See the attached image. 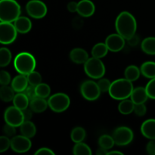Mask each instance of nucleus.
I'll use <instances>...</instances> for the list:
<instances>
[{
    "label": "nucleus",
    "instance_id": "obj_1",
    "mask_svg": "<svg viewBox=\"0 0 155 155\" xmlns=\"http://www.w3.org/2000/svg\"><path fill=\"white\" fill-rule=\"evenodd\" d=\"M117 33L122 36L126 40H129L136 35L137 23L135 17L128 12H123L115 21Z\"/></svg>",
    "mask_w": 155,
    "mask_h": 155
},
{
    "label": "nucleus",
    "instance_id": "obj_2",
    "mask_svg": "<svg viewBox=\"0 0 155 155\" xmlns=\"http://www.w3.org/2000/svg\"><path fill=\"white\" fill-rule=\"evenodd\" d=\"M133 89V82L126 78L118 79L112 82L108 92L112 98L122 101L131 96Z\"/></svg>",
    "mask_w": 155,
    "mask_h": 155
},
{
    "label": "nucleus",
    "instance_id": "obj_3",
    "mask_svg": "<svg viewBox=\"0 0 155 155\" xmlns=\"http://www.w3.org/2000/svg\"><path fill=\"white\" fill-rule=\"evenodd\" d=\"M21 8L15 0H1L0 1V21L15 22L20 17Z\"/></svg>",
    "mask_w": 155,
    "mask_h": 155
},
{
    "label": "nucleus",
    "instance_id": "obj_4",
    "mask_svg": "<svg viewBox=\"0 0 155 155\" xmlns=\"http://www.w3.org/2000/svg\"><path fill=\"white\" fill-rule=\"evenodd\" d=\"M36 66V61L33 54L27 51H23L17 54L14 60V67L17 72L20 74L28 75L33 71Z\"/></svg>",
    "mask_w": 155,
    "mask_h": 155
},
{
    "label": "nucleus",
    "instance_id": "obj_5",
    "mask_svg": "<svg viewBox=\"0 0 155 155\" xmlns=\"http://www.w3.org/2000/svg\"><path fill=\"white\" fill-rule=\"evenodd\" d=\"M84 71L88 77L92 79H101L105 74V67L101 58H89L84 64Z\"/></svg>",
    "mask_w": 155,
    "mask_h": 155
},
{
    "label": "nucleus",
    "instance_id": "obj_6",
    "mask_svg": "<svg viewBox=\"0 0 155 155\" xmlns=\"http://www.w3.org/2000/svg\"><path fill=\"white\" fill-rule=\"evenodd\" d=\"M48 107L55 113H61L69 107L71 100L67 94L59 92L49 97L48 100Z\"/></svg>",
    "mask_w": 155,
    "mask_h": 155
},
{
    "label": "nucleus",
    "instance_id": "obj_7",
    "mask_svg": "<svg viewBox=\"0 0 155 155\" xmlns=\"http://www.w3.org/2000/svg\"><path fill=\"white\" fill-rule=\"evenodd\" d=\"M80 92L82 96L87 101H95L99 98L101 92L98 83L92 80H86L82 83Z\"/></svg>",
    "mask_w": 155,
    "mask_h": 155
},
{
    "label": "nucleus",
    "instance_id": "obj_8",
    "mask_svg": "<svg viewBox=\"0 0 155 155\" xmlns=\"http://www.w3.org/2000/svg\"><path fill=\"white\" fill-rule=\"evenodd\" d=\"M115 145L118 146H125L131 143L134 138V134L131 129L127 127H120L114 131L113 135Z\"/></svg>",
    "mask_w": 155,
    "mask_h": 155
},
{
    "label": "nucleus",
    "instance_id": "obj_9",
    "mask_svg": "<svg viewBox=\"0 0 155 155\" xmlns=\"http://www.w3.org/2000/svg\"><path fill=\"white\" fill-rule=\"evenodd\" d=\"M18 33L12 23H0V42L3 45L12 43L16 39Z\"/></svg>",
    "mask_w": 155,
    "mask_h": 155
},
{
    "label": "nucleus",
    "instance_id": "obj_10",
    "mask_svg": "<svg viewBox=\"0 0 155 155\" xmlns=\"http://www.w3.org/2000/svg\"><path fill=\"white\" fill-rule=\"evenodd\" d=\"M26 10L29 16L35 19H41L47 14V7L40 0H30L26 5Z\"/></svg>",
    "mask_w": 155,
    "mask_h": 155
},
{
    "label": "nucleus",
    "instance_id": "obj_11",
    "mask_svg": "<svg viewBox=\"0 0 155 155\" xmlns=\"http://www.w3.org/2000/svg\"><path fill=\"white\" fill-rule=\"evenodd\" d=\"M4 120L6 124L15 127H21V124L25 121L22 110L15 106H11L6 109L4 114Z\"/></svg>",
    "mask_w": 155,
    "mask_h": 155
},
{
    "label": "nucleus",
    "instance_id": "obj_12",
    "mask_svg": "<svg viewBox=\"0 0 155 155\" xmlns=\"http://www.w3.org/2000/svg\"><path fill=\"white\" fill-rule=\"evenodd\" d=\"M32 142L30 138L23 136H15L11 139V148L15 152L24 153L31 148Z\"/></svg>",
    "mask_w": 155,
    "mask_h": 155
},
{
    "label": "nucleus",
    "instance_id": "obj_13",
    "mask_svg": "<svg viewBox=\"0 0 155 155\" xmlns=\"http://www.w3.org/2000/svg\"><path fill=\"white\" fill-rule=\"evenodd\" d=\"M105 44L109 51L118 52L125 46V39L118 33H113L106 38Z\"/></svg>",
    "mask_w": 155,
    "mask_h": 155
},
{
    "label": "nucleus",
    "instance_id": "obj_14",
    "mask_svg": "<svg viewBox=\"0 0 155 155\" xmlns=\"http://www.w3.org/2000/svg\"><path fill=\"white\" fill-rule=\"evenodd\" d=\"M95 7L91 0H81L78 2L77 13L83 18H89L95 13Z\"/></svg>",
    "mask_w": 155,
    "mask_h": 155
},
{
    "label": "nucleus",
    "instance_id": "obj_15",
    "mask_svg": "<svg viewBox=\"0 0 155 155\" xmlns=\"http://www.w3.org/2000/svg\"><path fill=\"white\" fill-rule=\"evenodd\" d=\"M141 133L144 137L150 140H155V119L144 121L141 126Z\"/></svg>",
    "mask_w": 155,
    "mask_h": 155
},
{
    "label": "nucleus",
    "instance_id": "obj_16",
    "mask_svg": "<svg viewBox=\"0 0 155 155\" xmlns=\"http://www.w3.org/2000/svg\"><path fill=\"white\" fill-rule=\"evenodd\" d=\"M70 58L74 63L82 64L86 63L89 58V54L86 50L81 48H76L70 53Z\"/></svg>",
    "mask_w": 155,
    "mask_h": 155
},
{
    "label": "nucleus",
    "instance_id": "obj_17",
    "mask_svg": "<svg viewBox=\"0 0 155 155\" xmlns=\"http://www.w3.org/2000/svg\"><path fill=\"white\" fill-rule=\"evenodd\" d=\"M15 28L19 33L25 34L27 33L32 28V22L27 17L20 16L14 22Z\"/></svg>",
    "mask_w": 155,
    "mask_h": 155
},
{
    "label": "nucleus",
    "instance_id": "obj_18",
    "mask_svg": "<svg viewBox=\"0 0 155 155\" xmlns=\"http://www.w3.org/2000/svg\"><path fill=\"white\" fill-rule=\"evenodd\" d=\"M28 85L29 83L27 76L24 74L16 76L11 82V86L16 92H23Z\"/></svg>",
    "mask_w": 155,
    "mask_h": 155
},
{
    "label": "nucleus",
    "instance_id": "obj_19",
    "mask_svg": "<svg viewBox=\"0 0 155 155\" xmlns=\"http://www.w3.org/2000/svg\"><path fill=\"white\" fill-rule=\"evenodd\" d=\"M130 98L134 104H142V103L146 102L149 97L147 94L145 88L137 87L133 89Z\"/></svg>",
    "mask_w": 155,
    "mask_h": 155
},
{
    "label": "nucleus",
    "instance_id": "obj_20",
    "mask_svg": "<svg viewBox=\"0 0 155 155\" xmlns=\"http://www.w3.org/2000/svg\"><path fill=\"white\" fill-rule=\"evenodd\" d=\"M48 106V101L41 97H36L30 101V107L34 113H42L46 110Z\"/></svg>",
    "mask_w": 155,
    "mask_h": 155
},
{
    "label": "nucleus",
    "instance_id": "obj_21",
    "mask_svg": "<svg viewBox=\"0 0 155 155\" xmlns=\"http://www.w3.org/2000/svg\"><path fill=\"white\" fill-rule=\"evenodd\" d=\"M21 135L27 138H33L36 133V127L35 124L30 120L24 121L20 127Z\"/></svg>",
    "mask_w": 155,
    "mask_h": 155
},
{
    "label": "nucleus",
    "instance_id": "obj_22",
    "mask_svg": "<svg viewBox=\"0 0 155 155\" xmlns=\"http://www.w3.org/2000/svg\"><path fill=\"white\" fill-rule=\"evenodd\" d=\"M12 101L14 106L21 110H24L30 106V100L24 92H18Z\"/></svg>",
    "mask_w": 155,
    "mask_h": 155
},
{
    "label": "nucleus",
    "instance_id": "obj_23",
    "mask_svg": "<svg viewBox=\"0 0 155 155\" xmlns=\"http://www.w3.org/2000/svg\"><path fill=\"white\" fill-rule=\"evenodd\" d=\"M141 74L148 79L155 78V62L146 61L140 68Z\"/></svg>",
    "mask_w": 155,
    "mask_h": 155
},
{
    "label": "nucleus",
    "instance_id": "obj_24",
    "mask_svg": "<svg viewBox=\"0 0 155 155\" xmlns=\"http://www.w3.org/2000/svg\"><path fill=\"white\" fill-rule=\"evenodd\" d=\"M135 104L131 99H124L120 102L118 105V110L124 115H128L134 111Z\"/></svg>",
    "mask_w": 155,
    "mask_h": 155
},
{
    "label": "nucleus",
    "instance_id": "obj_25",
    "mask_svg": "<svg viewBox=\"0 0 155 155\" xmlns=\"http://www.w3.org/2000/svg\"><path fill=\"white\" fill-rule=\"evenodd\" d=\"M15 91L12 86H8V85L2 86V87L0 88V98L4 102H10L13 101L15 98Z\"/></svg>",
    "mask_w": 155,
    "mask_h": 155
},
{
    "label": "nucleus",
    "instance_id": "obj_26",
    "mask_svg": "<svg viewBox=\"0 0 155 155\" xmlns=\"http://www.w3.org/2000/svg\"><path fill=\"white\" fill-rule=\"evenodd\" d=\"M141 48L145 54L155 55V37L145 38L141 44Z\"/></svg>",
    "mask_w": 155,
    "mask_h": 155
},
{
    "label": "nucleus",
    "instance_id": "obj_27",
    "mask_svg": "<svg viewBox=\"0 0 155 155\" xmlns=\"http://www.w3.org/2000/svg\"><path fill=\"white\" fill-rule=\"evenodd\" d=\"M108 51V48L106 45L105 42L104 43L99 42L94 45L91 53H92V57L97 58H102L104 56L107 55Z\"/></svg>",
    "mask_w": 155,
    "mask_h": 155
},
{
    "label": "nucleus",
    "instance_id": "obj_28",
    "mask_svg": "<svg viewBox=\"0 0 155 155\" xmlns=\"http://www.w3.org/2000/svg\"><path fill=\"white\" fill-rule=\"evenodd\" d=\"M141 74V71L136 65H130L127 67L124 72L125 78L131 82H134L139 78Z\"/></svg>",
    "mask_w": 155,
    "mask_h": 155
},
{
    "label": "nucleus",
    "instance_id": "obj_29",
    "mask_svg": "<svg viewBox=\"0 0 155 155\" xmlns=\"http://www.w3.org/2000/svg\"><path fill=\"white\" fill-rule=\"evenodd\" d=\"M86 136V130L83 127H75L74 130L71 131V139L74 143H78L82 142L85 139Z\"/></svg>",
    "mask_w": 155,
    "mask_h": 155
},
{
    "label": "nucleus",
    "instance_id": "obj_30",
    "mask_svg": "<svg viewBox=\"0 0 155 155\" xmlns=\"http://www.w3.org/2000/svg\"><path fill=\"white\" fill-rule=\"evenodd\" d=\"M73 154L75 155H91L92 152L91 148L82 142L76 143L73 148Z\"/></svg>",
    "mask_w": 155,
    "mask_h": 155
},
{
    "label": "nucleus",
    "instance_id": "obj_31",
    "mask_svg": "<svg viewBox=\"0 0 155 155\" xmlns=\"http://www.w3.org/2000/svg\"><path fill=\"white\" fill-rule=\"evenodd\" d=\"M12 55L10 50L7 48L2 47L0 49V66L2 68L8 66L12 61Z\"/></svg>",
    "mask_w": 155,
    "mask_h": 155
},
{
    "label": "nucleus",
    "instance_id": "obj_32",
    "mask_svg": "<svg viewBox=\"0 0 155 155\" xmlns=\"http://www.w3.org/2000/svg\"><path fill=\"white\" fill-rule=\"evenodd\" d=\"M98 145L101 148H104L106 150H110L115 145V142L114 140L113 136H110L108 135H103L98 139Z\"/></svg>",
    "mask_w": 155,
    "mask_h": 155
},
{
    "label": "nucleus",
    "instance_id": "obj_33",
    "mask_svg": "<svg viewBox=\"0 0 155 155\" xmlns=\"http://www.w3.org/2000/svg\"><path fill=\"white\" fill-rule=\"evenodd\" d=\"M36 92L38 97L45 98L49 96L50 93H51V89L48 84L41 83L40 84L36 86Z\"/></svg>",
    "mask_w": 155,
    "mask_h": 155
},
{
    "label": "nucleus",
    "instance_id": "obj_34",
    "mask_svg": "<svg viewBox=\"0 0 155 155\" xmlns=\"http://www.w3.org/2000/svg\"><path fill=\"white\" fill-rule=\"evenodd\" d=\"M27 80H28L29 85H31L33 86H37L38 85L42 83V76L39 72L36 71H33L28 75H27Z\"/></svg>",
    "mask_w": 155,
    "mask_h": 155
},
{
    "label": "nucleus",
    "instance_id": "obj_35",
    "mask_svg": "<svg viewBox=\"0 0 155 155\" xmlns=\"http://www.w3.org/2000/svg\"><path fill=\"white\" fill-rule=\"evenodd\" d=\"M147 94L151 99H155V78L151 79L145 86Z\"/></svg>",
    "mask_w": 155,
    "mask_h": 155
},
{
    "label": "nucleus",
    "instance_id": "obj_36",
    "mask_svg": "<svg viewBox=\"0 0 155 155\" xmlns=\"http://www.w3.org/2000/svg\"><path fill=\"white\" fill-rule=\"evenodd\" d=\"M97 83H98V87L101 92H108L110 86H111V82L106 78H101Z\"/></svg>",
    "mask_w": 155,
    "mask_h": 155
},
{
    "label": "nucleus",
    "instance_id": "obj_37",
    "mask_svg": "<svg viewBox=\"0 0 155 155\" xmlns=\"http://www.w3.org/2000/svg\"><path fill=\"white\" fill-rule=\"evenodd\" d=\"M11 148V139L8 136L0 137V152L3 153Z\"/></svg>",
    "mask_w": 155,
    "mask_h": 155
},
{
    "label": "nucleus",
    "instance_id": "obj_38",
    "mask_svg": "<svg viewBox=\"0 0 155 155\" xmlns=\"http://www.w3.org/2000/svg\"><path fill=\"white\" fill-rule=\"evenodd\" d=\"M23 92L27 95V98L30 100V101H31V100H33V98H36V97H37L36 92V86H31V85H28V86L26 88L25 90Z\"/></svg>",
    "mask_w": 155,
    "mask_h": 155
},
{
    "label": "nucleus",
    "instance_id": "obj_39",
    "mask_svg": "<svg viewBox=\"0 0 155 155\" xmlns=\"http://www.w3.org/2000/svg\"><path fill=\"white\" fill-rule=\"evenodd\" d=\"M11 76L8 72L5 71H1L0 72V84L2 86H6L11 83Z\"/></svg>",
    "mask_w": 155,
    "mask_h": 155
},
{
    "label": "nucleus",
    "instance_id": "obj_40",
    "mask_svg": "<svg viewBox=\"0 0 155 155\" xmlns=\"http://www.w3.org/2000/svg\"><path fill=\"white\" fill-rule=\"evenodd\" d=\"M15 128L16 127H14V126L6 124L3 127V133L8 137H14L16 134V129Z\"/></svg>",
    "mask_w": 155,
    "mask_h": 155
},
{
    "label": "nucleus",
    "instance_id": "obj_41",
    "mask_svg": "<svg viewBox=\"0 0 155 155\" xmlns=\"http://www.w3.org/2000/svg\"><path fill=\"white\" fill-rule=\"evenodd\" d=\"M147 112V107L145 106V103L142 104H135L134 107V113L136 114L137 116L142 117L146 114Z\"/></svg>",
    "mask_w": 155,
    "mask_h": 155
},
{
    "label": "nucleus",
    "instance_id": "obj_42",
    "mask_svg": "<svg viewBox=\"0 0 155 155\" xmlns=\"http://www.w3.org/2000/svg\"><path fill=\"white\" fill-rule=\"evenodd\" d=\"M147 153L150 155H155V140H151L146 145Z\"/></svg>",
    "mask_w": 155,
    "mask_h": 155
},
{
    "label": "nucleus",
    "instance_id": "obj_43",
    "mask_svg": "<svg viewBox=\"0 0 155 155\" xmlns=\"http://www.w3.org/2000/svg\"><path fill=\"white\" fill-rule=\"evenodd\" d=\"M36 155H54V152L51 151L50 148H42L35 152Z\"/></svg>",
    "mask_w": 155,
    "mask_h": 155
},
{
    "label": "nucleus",
    "instance_id": "obj_44",
    "mask_svg": "<svg viewBox=\"0 0 155 155\" xmlns=\"http://www.w3.org/2000/svg\"><path fill=\"white\" fill-rule=\"evenodd\" d=\"M22 111H23V114H24V120L25 121L30 120H31V118L33 117V111L32 110V109L30 108H30L27 107V108L22 110Z\"/></svg>",
    "mask_w": 155,
    "mask_h": 155
},
{
    "label": "nucleus",
    "instance_id": "obj_45",
    "mask_svg": "<svg viewBox=\"0 0 155 155\" xmlns=\"http://www.w3.org/2000/svg\"><path fill=\"white\" fill-rule=\"evenodd\" d=\"M77 7H78V2H70L68 4V11L72 13L77 12Z\"/></svg>",
    "mask_w": 155,
    "mask_h": 155
},
{
    "label": "nucleus",
    "instance_id": "obj_46",
    "mask_svg": "<svg viewBox=\"0 0 155 155\" xmlns=\"http://www.w3.org/2000/svg\"><path fill=\"white\" fill-rule=\"evenodd\" d=\"M107 150L104 149V148H101L100 147L98 150L96 151V154L97 155H104V154H107Z\"/></svg>",
    "mask_w": 155,
    "mask_h": 155
},
{
    "label": "nucleus",
    "instance_id": "obj_47",
    "mask_svg": "<svg viewBox=\"0 0 155 155\" xmlns=\"http://www.w3.org/2000/svg\"><path fill=\"white\" fill-rule=\"evenodd\" d=\"M110 154H121L123 155V154L121 151H108L107 152V155H110Z\"/></svg>",
    "mask_w": 155,
    "mask_h": 155
}]
</instances>
